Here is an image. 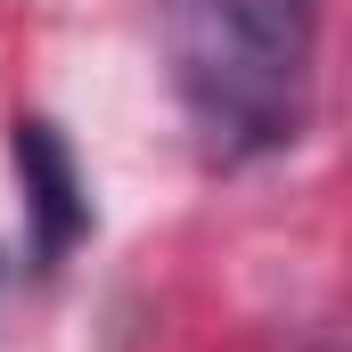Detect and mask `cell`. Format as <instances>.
Listing matches in <instances>:
<instances>
[{
	"label": "cell",
	"mask_w": 352,
	"mask_h": 352,
	"mask_svg": "<svg viewBox=\"0 0 352 352\" xmlns=\"http://www.w3.org/2000/svg\"><path fill=\"white\" fill-rule=\"evenodd\" d=\"M320 0H173V74L221 156L303 140Z\"/></svg>",
	"instance_id": "obj_1"
},
{
	"label": "cell",
	"mask_w": 352,
	"mask_h": 352,
	"mask_svg": "<svg viewBox=\"0 0 352 352\" xmlns=\"http://www.w3.org/2000/svg\"><path fill=\"white\" fill-rule=\"evenodd\" d=\"M16 173H25V205H33V246H41V263H58L90 230V188L74 173L66 131L41 123V115H25L16 123Z\"/></svg>",
	"instance_id": "obj_2"
}]
</instances>
